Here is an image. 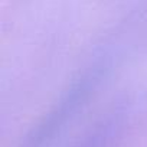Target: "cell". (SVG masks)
<instances>
[{
    "instance_id": "obj_1",
    "label": "cell",
    "mask_w": 147,
    "mask_h": 147,
    "mask_svg": "<svg viewBox=\"0 0 147 147\" xmlns=\"http://www.w3.org/2000/svg\"><path fill=\"white\" fill-rule=\"evenodd\" d=\"M120 130V121L110 118L95 127L77 147H111Z\"/></svg>"
}]
</instances>
